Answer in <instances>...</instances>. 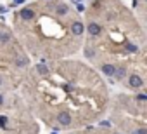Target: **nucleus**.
Returning <instances> with one entry per match:
<instances>
[{"mask_svg":"<svg viewBox=\"0 0 147 134\" xmlns=\"http://www.w3.org/2000/svg\"><path fill=\"white\" fill-rule=\"evenodd\" d=\"M0 105H4V98H2V94H0Z\"/></svg>","mask_w":147,"mask_h":134,"instance_id":"obj_15","label":"nucleus"},{"mask_svg":"<svg viewBox=\"0 0 147 134\" xmlns=\"http://www.w3.org/2000/svg\"><path fill=\"white\" fill-rule=\"evenodd\" d=\"M130 85H131V87H142V85H144V80H142L138 75H131V77H130Z\"/></svg>","mask_w":147,"mask_h":134,"instance_id":"obj_1","label":"nucleus"},{"mask_svg":"<svg viewBox=\"0 0 147 134\" xmlns=\"http://www.w3.org/2000/svg\"><path fill=\"white\" fill-rule=\"evenodd\" d=\"M135 134H147V132H145V129H138V131H137Z\"/></svg>","mask_w":147,"mask_h":134,"instance_id":"obj_14","label":"nucleus"},{"mask_svg":"<svg viewBox=\"0 0 147 134\" xmlns=\"http://www.w3.org/2000/svg\"><path fill=\"white\" fill-rule=\"evenodd\" d=\"M71 31H73V35H82V33H83V25H82L80 21L73 23V26H71Z\"/></svg>","mask_w":147,"mask_h":134,"instance_id":"obj_2","label":"nucleus"},{"mask_svg":"<svg viewBox=\"0 0 147 134\" xmlns=\"http://www.w3.org/2000/svg\"><path fill=\"white\" fill-rule=\"evenodd\" d=\"M21 18L26 19V21H30V19L35 18V12H33L31 9H23V11H21Z\"/></svg>","mask_w":147,"mask_h":134,"instance_id":"obj_4","label":"nucleus"},{"mask_svg":"<svg viewBox=\"0 0 147 134\" xmlns=\"http://www.w3.org/2000/svg\"><path fill=\"white\" fill-rule=\"evenodd\" d=\"M123 75H125V68H116V72H114L113 77H116V79H123Z\"/></svg>","mask_w":147,"mask_h":134,"instance_id":"obj_9","label":"nucleus"},{"mask_svg":"<svg viewBox=\"0 0 147 134\" xmlns=\"http://www.w3.org/2000/svg\"><path fill=\"white\" fill-rule=\"evenodd\" d=\"M36 70H38V73H42V75H47L49 73V68L43 64V63H40V64H36Z\"/></svg>","mask_w":147,"mask_h":134,"instance_id":"obj_7","label":"nucleus"},{"mask_svg":"<svg viewBox=\"0 0 147 134\" xmlns=\"http://www.w3.org/2000/svg\"><path fill=\"white\" fill-rule=\"evenodd\" d=\"M59 122H61L62 125H69V124H71V117H69V113H66V111L59 113Z\"/></svg>","mask_w":147,"mask_h":134,"instance_id":"obj_3","label":"nucleus"},{"mask_svg":"<svg viewBox=\"0 0 147 134\" xmlns=\"http://www.w3.org/2000/svg\"><path fill=\"white\" fill-rule=\"evenodd\" d=\"M88 33H90V35H99V33H100V26L95 25V23H90V25H88Z\"/></svg>","mask_w":147,"mask_h":134,"instance_id":"obj_6","label":"nucleus"},{"mask_svg":"<svg viewBox=\"0 0 147 134\" xmlns=\"http://www.w3.org/2000/svg\"><path fill=\"white\" fill-rule=\"evenodd\" d=\"M26 63H28L26 57H18V59H16V64H18V66H26Z\"/></svg>","mask_w":147,"mask_h":134,"instance_id":"obj_11","label":"nucleus"},{"mask_svg":"<svg viewBox=\"0 0 147 134\" xmlns=\"http://www.w3.org/2000/svg\"><path fill=\"white\" fill-rule=\"evenodd\" d=\"M67 12V5H57V14H66Z\"/></svg>","mask_w":147,"mask_h":134,"instance_id":"obj_10","label":"nucleus"},{"mask_svg":"<svg viewBox=\"0 0 147 134\" xmlns=\"http://www.w3.org/2000/svg\"><path fill=\"white\" fill-rule=\"evenodd\" d=\"M54 134H55V132H54Z\"/></svg>","mask_w":147,"mask_h":134,"instance_id":"obj_16","label":"nucleus"},{"mask_svg":"<svg viewBox=\"0 0 147 134\" xmlns=\"http://www.w3.org/2000/svg\"><path fill=\"white\" fill-rule=\"evenodd\" d=\"M9 40H11V35L9 33H5V31L0 33V42H2V44H7Z\"/></svg>","mask_w":147,"mask_h":134,"instance_id":"obj_8","label":"nucleus"},{"mask_svg":"<svg viewBox=\"0 0 147 134\" xmlns=\"http://www.w3.org/2000/svg\"><path fill=\"white\" fill-rule=\"evenodd\" d=\"M0 127H5V117H0Z\"/></svg>","mask_w":147,"mask_h":134,"instance_id":"obj_13","label":"nucleus"},{"mask_svg":"<svg viewBox=\"0 0 147 134\" xmlns=\"http://www.w3.org/2000/svg\"><path fill=\"white\" fill-rule=\"evenodd\" d=\"M102 72H104L107 77H113V75H114V72H116V68H114L113 64H104V66H102Z\"/></svg>","mask_w":147,"mask_h":134,"instance_id":"obj_5","label":"nucleus"},{"mask_svg":"<svg viewBox=\"0 0 147 134\" xmlns=\"http://www.w3.org/2000/svg\"><path fill=\"white\" fill-rule=\"evenodd\" d=\"M126 49H128L130 52H137V51H138V47H137V45H133V44H128V45H126Z\"/></svg>","mask_w":147,"mask_h":134,"instance_id":"obj_12","label":"nucleus"}]
</instances>
